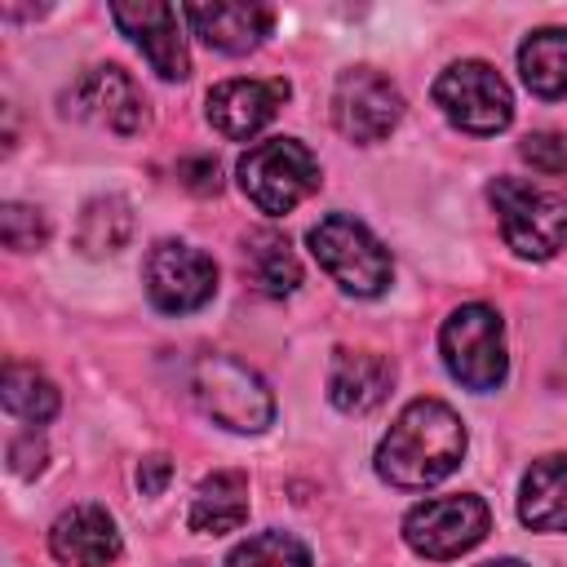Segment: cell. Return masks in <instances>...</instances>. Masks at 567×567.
<instances>
[{
  "mask_svg": "<svg viewBox=\"0 0 567 567\" xmlns=\"http://www.w3.org/2000/svg\"><path fill=\"white\" fill-rule=\"evenodd\" d=\"M496 208V226L505 244L523 261H549L567 248V199L527 182V177H496L487 186Z\"/></svg>",
  "mask_w": 567,
  "mask_h": 567,
  "instance_id": "3",
  "label": "cell"
},
{
  "mask_svg": "<svg viewBox=\"0 0 567 567\" xmlns=\"http://www.w3.org/2000/svg\"><path fill=\"white\" fill-rule=\"evenodd\" d=\"M186 22L195 35L217 49V53H252L270 27L275 13L266 4H244V0H213V4H186Z\"/></svg>",
  "mask_w": 567,
  "mask_h": 567,
  "instance_id": "15",
  "label": "cell"
},
{
  "mask_svg": "<svg viewBox=\"0 0 567 567\" xmlns=\"http://www.w3.org/2000/svg\"><path fill=\"white\" fill-rule=\"evenodd\" d=\"M478 567H527V563H518V558H492V563H478Z\"/></svg>",
  "mask_w": 567,
  "mask_h": 567,
  "instance_id": "29",
  "label": "cell"
},
{
  "mask_svg": "<svg viewBox=\"0 0 567 567\" xmlns=\"http://www.w3.org/2000/svg\"><path fill=\"white\" fill-rule=\"evenodd\" d=\"M518 151H523V159H527L536 173H545V177L567 173V137H558V133H527Z\"/></svg>",
  "mask_w": 567,
  "mask_h": 567,
  "instance_id": "25",
  "label": "cell"
},
{
  "mask_svg": "<svg viewBox=\"0 0 567 567\" xmlns=\"http://www.w3.org/2000/svg\"><path fill=\"white\" fill-rule=\"evenodd\" d=\"M182 182H186L190 190H199V195H208V190L217 195L221 168H217V159H208V155H204V159H186V164H182Z\"/></svg>",
  "mask_w": 567,
  "mask_h": 567,
  "instance_id": "27",
  "label": "cell"
},
{
  "mask_svg": "<svg viewBox=\"0 0 567 567\" xmlns=\"http://www.w3.org/2000/svg\"><path fill=\"white\" fill-rule=\"evenodd\" d=\"M244 275L261 297H288L301 284V261L288 244V235L261 226L244 235Z\"/></svg>",
  "mask_w": 567,
  "mask_h": 567,
  "instance_id": "19",
  "label": "cell"
},
{
  "mask_svg": "<svg viewBox=\"0 0 567 567\" xmlns=\"http://www.w3.org/2000/svg\"><path fill=\"white\" fill-rule=\"evenodd\" d=\"M9 465H13V474H40L44 470V439H35V430L31 434H22V439H13L9 443Z\"/></svg>",
  "mask_w": 567,
  "mask_h": 567,
  "instance_id": "26",
  "label": "cell"
},
{
  "mask_svg": "<svg viewBox=\"0 0 567 567\" xmlns=\"http://www.w3.org/2000/svg\"><path fill=\"white\" fill-rule=\"evenodd\" d=\"M465 425L443 399H412L377 443V474L390 487L425 492L465 456Z\"/></svg>",
  "mask_w": 567,
  "mask_h": 567,
  "instance_id": "1",
  "label": "cell"
},
{
  "mask_svg": "<svg viewBox=\"0 0 567 567\" xmlns=\"http://www.w3.org/2000/svg\"><path fill=\"white\" fill-rule=\"evenodd\" d=\"M0 239L13 252H31V248H40L49 239V221L31 204H4L0 208Z\"/></svg>",
  "mask_w": 567,
  "mask_h": 567,
  "instance_id": "24",
  "label": "cell"
},
{
  "mask_svg": "<svg viewBox=\"0 0 567 567\" xmlns=\"http://www.w3.org/2000/svg\"><path fill=\"white\" fill-rule=\"evenodd\" d=\"M133 235V213L120 195H97L84 204L80 213V226H75V244L89 252V257H111L128 244Z\"/></svg>",
  "mask_w": 567,
  "mask_h": 567,
  "instance_id": "21",
  "label": "cell"
},
{
  "mask_svg": "<svg viewBox=\"0 0 567 567\" xmlns=\"http://www.w3.org/2000/svg\"><path fill=\"white\" fill-rule=\"evenodd\" d=\"M186 394L208 421L235 434H261L275 421V394L248 363L230 354H195L186 363Z\"/></svg>",
  "mask_w": 567,
  "mask_h": 567,
  "instance_id": "2",
  "label": "cell"
},
{
  "mask_svg": "<svg viewBox=\"0 0 567 567\" xmlns=\"http://www.w3.org/2000/svg\"><path fill=\"white\" fill-rule=\"evenodd\" d=\"M315 261L337 279L341 292L350 297H381L394 279V261L385 252V244L350 213H328L310 226L306 235Z\"/></svg>",
  "mask_w": 567,
  "mask_h": 567,
  "instance_id": "4",
  "label": "cell"
},
{
  "mask_svg": "<svg viewBox=\"0 0 567 567\" xmlns=\"http://www.w3.org/2000/svg\"><path fill=\"white\" fill-rule=\"evenodd\" d=\"M62 111L75 120H89L115 137H133L146 124V97L120 66H89L62 93Z\"/></svg>",
  "mask_w": 567,
  "mask_h": 567,
  "instance_id": "11",
  "label": "cell"
},
{
  "mask_svg": "<svg viewBox=\"0 0 567 567\" xmlns=\"http://www.w3.org/2000/svg\"><path fill=\"white\" fill-rule=\"evenodd\" d=\"M523 84L536 97H567V27H540L518 44Z\"/></svg>",
  "mask_w": 567,
  "mask_h": 567,
  "instance_id": "20",
  "label": "cell"
},
{
  "mask_svg": "<svg viewBox=\"0 0 567 567\" xmlns=\"http://www.w3.org/2000/svg\"><path fill=\"white\" fill-rule=\"evenodd\" d=\"M142 284H146V297H151L155 310L190 315V310L213 301V292H217V261L204 248H195V244L159 239L146 252Z\"/></svg>",
  "mask_w": 567,
  "mask_h": 567,
  "instance_id": "9",
  "label": "cell"
},
{
  "mask_svg": "<svg viewBox=\"0 0 567 567\" xmlns=\"http://www.w3.org/2000/svg\"><path fill=\"white\" fill-rule=\"evenodd\" d=\"M0 403H4L9 416L27 421V425H44V421L58 416L62 399H58V385L44 372H35L27 363H9L4 381H0Z\"/></svg>",
  "mask_w": 567,
  "mask_h": 567,
  "instance_id": "22",
  "label": "cell"
},
{
  "mask_svg": "<svg viewBox=\"0 0 567 567\" xmlns=\"http://www.w3.org/2000/svg\"><path fill=\"white\" fill-rule=\"evenodd\" d=\"M434 106L447 115V124H456L461 133L474 137H492L501 128H509L514 120V93L501 80V71L492 62L465 58L439 71L434 80Z\"/></svg>",
  "mask_w": 567,
  "mask_h": 567,
  "instance_id": "7",
  "label": "cell"
},
{
  "mask_svg": "<svg viewBox=\"0 0 567 567\" xmlns=\"http://www.w3.org/2000/svg\"><path fill=\"white\" fill-rule=\"evenodd\" d=\"M439 354L465 390H496L509 372L501 315L483 301L456 306L439 328Z\"/></svg>",
  "mask_w": 567,
  "mask_h": 567,
  "instance_id": "6",
  "label": "cell"
},
{
  "mask_svg": "<svg viewBox=\"0 0 567 567\" xmlns=\"http://www.w3.org/2000/svg\"><path fill=\"white\" fill-rule=\"evenodd\" d=\"M492 527V509L474 492H452V496H430L403 514V540L412 554L447 563L470 554Z\"/></svg>",
  "mask_w": 567,
  "mask_h": 567,
  "instance_id": "8",
  "label": "cell"
},
{
  "mask_svg": "<svg viewBox=\"0 0 567 567\" xmlns=\"http://www.w3.org/2000/svg\"><path fill=\"white\" fill-rule=\"evenodd\" d=\"M186 523L204 536H226L248 523V478L239 470H213L190 496Z\"/></svg>",
  "mask_w": 567,
  "mask_h": 567,
  "instance_id": "17",
  "label": "cell"
},
{
  "mask_svg": "<svg viewBox=\"0 0 567 567\" xmlns=\"http://www.w3.org/2000/svg\"><path fill=\"white\" fill-rule=\"evenodd\" d=\"M518 518L532 532H567V456H540L523 474Z\"/></svg>",
  "mask_w": 567,
  "mask_h": 567,
  "instance_id": "18",
  "label": "cell"
},
{
  "mask_svg": "<svg viewBox=\"0 0 567 567\" xmlns=\"http://www.w3.org/2000/svg\"><path fill=\"white\" fill-rule=\"evenodd\" d=\"M288 80H221L208 89V124L230 137V142H248L257 137L275 111L288 102Z\"/></svg>",
  "mask_w": 567,
  "mask_h": 567,
  "instance_id": "13",
  "label": "cell"
},
{
  "mask_svg": "<svg viewBox=\"0 0 567 567\" xmlns=\"http://www.w3.org/2000/svg\"><path fill=\"white\" fill-rule=\"evenodd\" d=\"M226 567H310V549L292 532H257L230 549Z\"/></svg>",
  "mask_w": 567,
  "mask_h": 567,
  "instance_id": "23",
  "label": "cell"
},
{
  "mask_svg": "<svg viewBox=\"0 0 567 567\" xmlns=\"http://www.w3.org/2000/svg\"><path fill=\"white\" fill-rule=\"evenodd\" d=\"M168 474H173L168 456H146V461L137 465V487H142L146 496H159V492H164V483H168Z\"/></svg>",
  "mask_w": 567,
  "mask_h": 567,
  "instance_id": "28",
  "label": "cell"
},
{
  "mask_svg": "<svg viewBox=\"0 0 567 567\" xmlns=\"http://www.w3.org/2000/svg\"><path fill=\"white\" fill-rule=\"evenodd\" d=\"M239 190L248 195V204H257L261 213L279 217L292 213L315 186H319V159L297 142V137H266L252 142L239 164Z\"/></svg>",
  "mask_w": 567,
  "mask_h": 567,
  "instance_id": "5",
  "label": "cell"
},
{
  "mask_svg": "<svg viewBox=\"0 0 567 567\" xmlns=\"http://www.w3.org/2000/svg\"><path fill=\"white\" fill-rule=\"evenodd\" d=\"M120 549V527L102 505H71L49 527V554L62 567H111Z\"/></svg>",
  "mask_w": 567,
  "mask_h": 567,
  "instance_id": "14",
  "label": "cell"
},
{
  "mask_svg": "<svg viewBox=\"0 0 567 567\" xmlns=\"http://www.w3.org/2000/svg\"><path fill=\"white\" fill-rule=\"evenodd\" d=\"M394 385V363L377 350H337L328 363V399L337 412H372Z\"/></svg>",
  "mask_w": 567,
  "mask_h": 567,
  "instance_id": "16",
  "label": "cell"
},
{
  "mask_svg": "<svg viewBox=\"0 0 567 567\" xmlns=\"http://www.w3.org/2000/svg\"><path fill=\"white\" fill-rule=\"evenodd\" d=\"M115 27L142 49V58L151 62L155 75L164 80H186L190 75V58H186V40L177 31V9L164 0H120L111 4Z\"/></svg>",
  "mask_w": 567,
  "mask_h": 567,
  "instance_id": "12",
  "label": "cell"
},
{
  "mask_svg": "<svg viewBox=\"0 0 567 567\" xmlns=\"http://www.w3.org/2000/svg\"><path fill=\"white\" fill-rule=\"evenodd\" d=\"M403 120V93L390 75L372 71V66H346L332 84V124L341 128V137L372 146L381 137H390Z\"/></svg>",
  "mask_w": 567,
  "mask_h": 567,
  "instance_id": "10",
  "label": "cell"
}]
</instances>
